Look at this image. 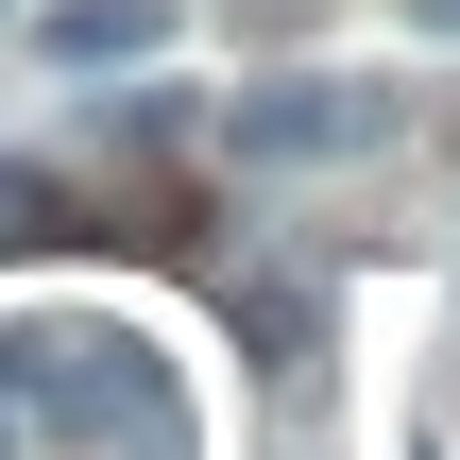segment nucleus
<instances>
[{
  "label": "nucleus",
  "mask_w": 460,
  "mask_h": 460,
  "mask_svg": "<svg viewBox=\"0 0 460 460\" xmlns=\"http://www.w3.org/2000/svg\"><path fill=\"white\" fill-rule=\"evenodd\" d=\"M358 137H376V85H324V68L222 102V154H239V171H324V154H358Z\"/></svg>",
  "instance_id": "obj_1"
},
{
  "label": "nucleus",
  "mask_w": 460,
  "mask_h": 460,
  "mask_svg": "<svg viewBox=\"0 0 460 460\" xmlns=\"http://www.w3.org/2000/svg\"><path fill=\"white\" fill-rule=\"evenodd\" d=\"M34 51H51V68H154V51H171V0H51Z\"/></svg>",
  "instance_id": "obj_2"
},
{
  "label": "nucleus",
  "mask_w": 460,
  "mask_h": 460,
  "mask_svg": "<svg viewBox=\"0 0 460 460\" xmlns=\"http://www.w3.org/2000/svg\"><path fill=\"white\" fill-rule=\"evenodd\" d=\"M51 222H68V188H51V171H17V154H0V256H34V239H51Z\"/></svg>",
  "instance_id": "obj_3"
},
{
  "label": "nucleus",
  "mask_w": 460,
  "mask_h": 460,
  "mask_svg": "<svg viewBox=\"0 0 460 460\" xmlns=\"http://www.w3.org/2000/svg\"><path fill=\"white\" fill-rule=\"evenodd\" d=\"M393 17H410V34H460V0H393Z\"/></svg>",
  "instance_id": "obj_4"
},
{
  "label": "nucleus",
  "mask_w": 460,
  "mask_h": 460,
  "mask_svg": "<svg viewBox=\"0 0 460 460\" xmlns=\"http://www.w3.org/2000/svg\"><path fill=\"white\" fill-rule=\"evenodd\" d=\"M0 17H17V0H0Z\"/></svg>",
  "instance_id": "obj_5"
}]
</instances>
